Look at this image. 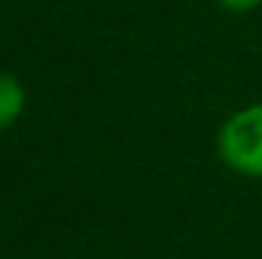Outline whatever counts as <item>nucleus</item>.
<instances>
[{
    "label": "nucleus",
    "instance_id": "3",
    "mask_svg": "<svg viewBox=\"0 0 262 259\" xmlns=\"http://www.w3.org/2000/svg\"><path fill=\"white\" fill-rule=\"evenodd\" d=\"M216 3L229 12H250V9L262 6V0H216Z\"/></svg>",
    "mask_w": 262,
    "mask_h": 259
},
{
    "label": "nucleus",
    "instance_id": "1",
    "mask_svg": "<svg viewBox=\"0 0 262 259\" xmlns=\"http://www.w3.org/2000/svg\"><path fill=\"white\" fill-rule=\"evenodd\" d=\"M216 153L229 171L262 180V101L241 107L220 125Z\"/></svg>",
    "mask_w": 262,
    "mask_h": 259
},
{
    "label": "nucleus",
    "instance_id": "2",
    "mask_svg": "<svg viewBox=\"0 0 262 259\" xmlns=\"http://www.w3.org/2000/svg\"><path fill=\"white\" fill-rule=\"evenodd\" d=\"M25 104H28V92H25L21 79L0 70V131L12 128L21 119Z\"/></svg>",
    "mask_w": 262,
    "mask_h": 259
}]
</instances>
